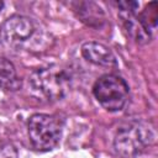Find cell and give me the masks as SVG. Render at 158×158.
<instances>
[{
  "mask_svg": "<svg viewBox=\"0 0 158 158\" xmlns=\"http://www.w3.org/2000/svg\"><path fill=\"white\" fill-rule=\"evenodd\" d=\"M2 42L14 49L43 51L48 46V37L41 26L31 17L14 15L1 26Z\"/></svg>",
  "mask_w": 158,
  "mask_h": 158,
  "instance_id": "cell-1",
  "label": "cell"
},
{
  "mask_svg": "<svg viewBox=\"0 0 158 158\" xmlns=\"http://www.w3.org/2000/svg\"><path fill=\"white\" fill-rule=\"evenodd\" d=\"M70 74L59 65L40 68L28 78L31 94L41 100L57 101L63 99L70 89Z\"/></svg>",
  "mask_w": 158,
  "mask_h": 158,
  "instance_id": "cell-2",
  "label": "cell"
},
{
  "mask_svg": "<svg viewBox=\"0 0 158 158\" xmlns=\"http://www.w3.org/2000/svg\"><path fill=\"white\" fill-rule=\"evenodd\" d=\"M156 142L154 130L143 121H130L115 133L114 148L122 158H136Z\"/></svg>",
  "mask_w": 158,
  "mask_h": 158,
  "instance_id": "cell-3",
  "label": "cell"
},
{
  "mask_svg": "<svg viewBox=\"0 0 158 158\" xmlns=\"http://www.w3.org/2000/svg\"><path fill=\"white\" fill-rule=\"evenodd\" d=\"M27 132L35 149L48 152L58 146L63 132V125L54 115L35 114L28 118Z\"/></svg>",
  "mask_w": 158,
  "mask_h": 158,
  "instance_id": "cell-4",
  "label": "cell"
},
{
  "mask_svg": "<svg viewBox=\"0 0 158 158\" xmlns=\"http://www.w3.org/2000/svg\"><path fill=\"white\" fill-rule=\"evenodd\" d=\"M93 94L98 102L110 112L121 111L130 94L128 84L116 74L101 75L93 86Z\"/></svg>",
  "mask_w": 158,
  "mask_h": 158,
  "instance_id": "cell-5",
  "label": "cell"
},
{
  "mask_svg": "<svg viewBox=\"0 0 158 158\" xmlns=\"http://www.w3.org/2000/svg\"><path fill=\"white\" fill-rule=\"evenodd\" d=\"M81 56L90 63L105 68H116L117 67V58L115 53L105 44L99 42H85L83 43Z\"/></svg>",
  "mask_w": 158,
  "mask_h": 158,
  "instance_id": "cell-6",
  "label": "cell"
},
{
  "mask_svg": "<svg viewBox=\"0 0 158 158\" xmlns=\"http://www.w3.org/2000/svg\"><path fill=\"white\" fill-rule=\"evenodd\" d=\"M75 12L80 21L86 23L90 27H101L105 23V14L100 6H98L94 2H78L75 4Z\"/></svg>",
  "mask_w": 158,
  "mask_h": 158,
  "instance_id": "cell-7",
  "label": "cell"
},
{
  "mask_svg": "<svg viewBox=\"0 0 158 158\" xmlns=\"http://www.w3.org/2000/svg\"><path fill=\"white\" fill-rule=\"evenodd\" d=\"M0 88L11 91L21 88V79L16 73V68L6 58H0Z\"/></svg>",
  "mask_w": 158,
  "mask_h": 158,
  "instance_id": "cell-8",
  "label": "cell"
},
{
  "mask_svg": "<svg viewBox=\"0 0 158 158\" xmlns=\"http://www.w3.org/2000/svg\"><path fill=\"white\" fill-rule=\"evenodd\" d=\"M125 30L127 33L137 42V43H147L151 41V36L139 23V21L136 17V14H120Z\"/></svg>",
  "mask_w": 158,
  "mask_h": 158,
  "instance_id": "cell-9",
  "label": "cell"
},
{
  "mask_svg": "<svg viewBox=\"0 0 158 158\" xmlns=\"http://www.w3.org/2000/svg\"><path fill=\"white\" fill-rule=\"evenodd\" d=\"M137 20L139 21V23L142 25V27L149 33L152 35V32L156 30L157 27V21H158V9H157V2L152 1L149 4L146 5V7L138 14L136 15Z\"/></svg>",
  "mask_w": 158,
  "mask_h": 158,
  "instance_id": "cell-10",
  "label": "cell"
},
{
  "mask_svg": "<svg viewBox=\"0 0 158 158\" xmlns=\"http://www.w3.org/2000/svg\"><path fill=\"white\" fill-rule=\"evenodd\" d=\"M116 6L120 10V14H136L138 9V2L136 1H117Z\"/></svg>",
  "mask_w": 158,
  "mask_h": 158,
  "instance_id": "cell-11",
  "label": "cell"
},
{
  "mask_svg": "<svg viewBox=\"0 0 158 158\" xmlns=\"http://www.w3.org/2000/svg\"><path fill=\"white\" fill-rule=\"evenodd\" d=\"M0 158H17V151L11 143H0Z\"/></svg>",
  "mask_w": 158,
  "mask_h": 158,
  "instance_id": "cell-12",
  "label": "cell"
},
{
  "mask_svg": "<svg viewBox=\"0 0 158 158\" xmlns=\"http://www.w3.org/2000/svg\"><path fill=\"white\" fill-rule=\"evenodd\" d=\"M4 9V2L2 1H0V12H1V10Z\"/></svg>",
  "mask_w": 158,
  "mask_h": 158,
  "instance_id": "cell-13",
  "label": "cell"
}]
</instances>
